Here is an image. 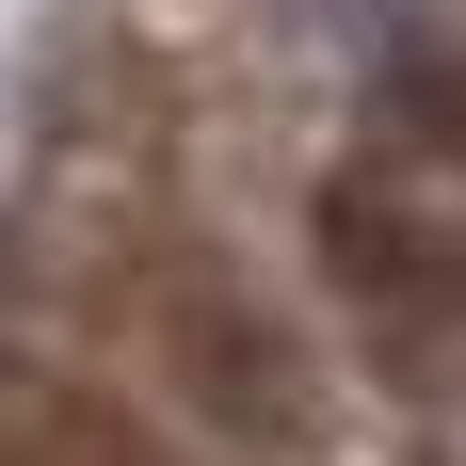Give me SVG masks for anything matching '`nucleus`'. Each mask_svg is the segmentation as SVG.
<instances>
[{
	"instance_id": "obj_1",
	"label": "nucleus",
	"mask_w": 466,
	"mask_h": 466,
	"mask_svg": "<svg viewBox=\"0 0 466 466\" xmlns=\"http://www.w3.org/2000/svg\"><path fill=\"white\" fill-rule=\"evenodd\" d=\"M306 226H322V274H338V306H354V338H370V370L402 386V402H434L451 354H466V226H434L419 193L370 177V161H338Z\"/></svg>"
},
{
	"instance_id": "obj_3",
	"label": "nucleus",
	"mask_w": 466,
	"mask_h": 466,
	"mask_svg": "<svg viewBox=\"0 0 466 466\" xmlns=\"http://www.w3.org/2000/svg\"><path fill=\"white\" fill-rule=\"evenodd\" d=\"M16 466H145V434L113 402H81L48 354H16Z\"/></svg>"
},
{
	"instance_id": "obj_2",
	"label": "nucleus",
	"mask_w": 466,
	"mask_h": 466,
	"mask_svg": "<svg viewBox=\"0 0 466 466\" xmlns=\"http://www.w3.org/2000/svg\"><path fill=\"white\" fill-rule=\"evenodd\" d=\"M145 338H161V370H177V402L226 451H322V354L258 306L241 274H209V258H177V274H145Z\"/></svg>"
}]
</instances>
